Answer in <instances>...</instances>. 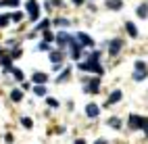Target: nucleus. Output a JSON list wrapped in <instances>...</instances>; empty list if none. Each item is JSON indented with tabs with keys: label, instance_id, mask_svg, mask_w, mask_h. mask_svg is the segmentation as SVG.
Returning <instances> with one entry per match:
<instances>
[{
	"label": "nucleus",
	"instance_id": "10",
	"mask_svg": "<svg viewBox=\"0 0 148 144\" xmlns=\"http://www.w3.org/2000/svg\"><path fill=\"white\" fill-rule=\"evenodd\" d=\"M138 17H142V19L148 17V4H142L140 8H138Z\"/></svg>",
	"mask_w": 148,
	"mask_h": 144
},
{
	"label": "nucleus",
	"instance_id": "11",
	"mask_svg": "<svg viewBox=\"0 0 148 144\" xmlns=\"http://www.w3.org/2000/svg\"><path fill=\"white\" fill-rule=\"evenodd\" d=\"M46 80H48V77H46L44 73H36V75H34V82H36V84H44Z\"/></svg>",
	"mask_w": 148,
	"mask_h": 144
},
{
	"label": "nucleus",
	"instance_id": "3",
	"mask_svg": "<svg viewBox=\"0 0 148 144\" xmlns=\"http://www.w3.org/2000/svg\"><path fill=\"white\" fill-rule=\"evenodd\" d=\"M27 8H29L32 19H36V17H38V2H36V0H29V2H27Z\"/></svg>",
	"mask_w": 148,
	"mask_h": 144
},
{
	"label": "nucleus",
	"instance_id": "21",
	"mask_svg": "<svg viewBox=\"0 0 148 144\" xmlns=\"http://www.w3.org/2000/svg\"><path fill=\"white\" fill-rule=\"evenodd\" d=\"M56 25H63V27H65V25H69V21H65V19H58Z\"/></svg>",
	"mask_w": 148,
	"mask_h": 144
},
{
	"label": "nucleus",
	"instance_id": "9",
	"mask_svg": "<svg viewBox=\"0 0 148 144\" xmlns=\"http://www.w3.org/2000/svg\"><path fill=\"white\" fill-rule=\"evenodd\" d=\"M108 125H111V128H115V130H119V128H121V119L111 117V119H108Z\"/></svg>",
	"mask_w": 148,
	"mask_h": 144
},
{
	"label": "nucleus",
	"instance_id": "13",
	"mask_svg": "<svg viewBox=\"0 0 148 144\" xmlns=\"http://www.w3.org/2000/svg\"><path fill=\"white\" fill-rule=\"evenodd\" d=\"M119 98H121V92H113V94H111V98H108V104H113V102H117Z\"/></svg>",
	"mask_w": 148,
	"mask_h": 144
},
{
	"label": "nucleus",
	"instance_id": "1",
	"mask_svg": "<svg viewBox=\"0 0 148 144\" xmlns=\"http://www.w3.org/2000/svg\"><path fill=\"white\" fill-rule=\"evenodd\" d=\"M146 73H148L146 65H144L142 61H138V63H136V71H134V80H138V82L144 80V77H146Z\"/></svg>",
	"mask_w": 148,
	"mask_h": 144
},
{
	"label": "nucleus",
	"instance_id": "8",
	"mask_svg": "<svg viewBox=\"0 0 148 144\" xmlns=\"http://www.w3.org/2000/svg\"><path fill=\"white\" fill-rule=\"evenodd\" d=\"M86 113H88V117H96V115H98V107H96V104H88Z\"/></svg>",
	"mask_w": 148,
	"mask_h": 144
},
{
	"label": "nucleus",
	"instance_id": "12",
	"mask_svg": "<svg viewBox=\"0 0 148 144\" xmlns=\"http://www.w3.org/2000/svg\"><path fill=\"white\" fill-rule=\"evenodd\" d=\"M125 25H127V34H130L132 38H136V36H138V29L134 27V23H125Z\"/></svg>",
	"mask_w": 148,
	"mask_h": 144
},
{
	"label": "nucleus",
	"instance_id": "4",
	"mask_svg": "<svg viewBox=\"0 0 148 144\" xmlns=\"http://www.w3.org/2000/svg\"><path fill=\"white\" fill-rule=\"evenodd\" d=\"M108 50H111V54L115 56L117 52L121 50V40H113V42H111V46H108Z\"/></svg>",
	"mask_w": 148,
	"mask_h": 144
},
{
	"label": "nucleus",
	"instance_id": "17",
	"mask_svg": "<svg viewBox=\"0 0 148 144\" xmlns=\"http://www.w3.org/2000/svg\"><path fill=\"white\" fill-rule=\"evenodd\" d=\"M6 23H8V17H6V15H4V17H0V27H4Z\"/></svg>",
	"mask_w": 148,
	"mask_h": 144
},
{
	"label": "nucleus",
	"instance_id": "15",
	"mask_svg": "<svg viewBox=\"0 0 148 144\" xmlns=\"http://www.w3.org/2000/svg\"><path fill=\"white\" fill-rule=\"evenodd\" d=\"M50 61L52 63H58V61H61V52H52L50 54Z\"/></svg>",
	"mask_w": 148,
	"mask_h": 144
},
{
	"label": "nucleus",
	"instance_id": "20",
	"mask_svg": "<svg viewBox=\"0 0 148 144\" xmlns=\"http://www.w3.org/2000/svg\"><path fill=\"white\" fill-rule=\"evenodd\" d=\"M48 104H50V107H58V102L54 98H48Z\"/></svg>",
	"mask_w": 148,
	"mask_h": 144
},
{
	"label": "nucleus",
	"instance_id": "16",
	"mask_svg": "<svg viewBox=\"0 0 148 144\" xmlns=\"http://www.w3.org/2000/svg\"><path fill=\"white\" fill-rule=\"evenodd\" d=\"M36 94H38V96H44V94H46V88H42V86H38V88H36Z\"/></svg>",
	"mask_w": 148,
	"mask_h": 144
},
{
	"label": "nucleus",
	"instance_id": "5",
	"mask_svg": "<svg viewBox=\"0 0 148 144\" xmlns=\"http://www.w3.org/2000/svg\"><path fill=\"white\" fill-rule=\"evenodd\" d=\"M106 6H108V8H113V11H119V8L123 6V2H121V0H108Z\"/></svg>",
	"mask_w": 148,
	"mask_h": 144
},
{
	"label": "nucleus",
	"instance_id": "23",
	"mask_svg": "<svg viewBox=\"0 0 148 144\" xmlns=\"http://www.w3.org/2000/svg\"><path fill=\"white\" fill-rule=\"evenodd\" d=\"M73 2H75V4H82V2H84V0H73Z\"/></svg>",
	"mask_w": 148,
	"mask_h": 144
},
{
	"label": "nucleus",
	"instance_id": "2",
	"mask_svg": "<svg viewBox=\"0 0 148 144\" xmlns=\"http://www.w3.org/2000/svg\"><path fill=\"white\" fill-rule=\"evenodd\" d=\"M130 128H134V130L144 128V119H142V117H138V115H132V117H130Z\"/></svg>",
	"mask_w": 148,
	"mask_h": 144
},
{
	"label": "nucleus",
	"instance_id": "18",
	"mask_svg": "<svg viewBox=\"0 0 148 144\" xmlns=\"http://www.w3.org/2000/svg\"><path fill=\"white\" fill-rule=\"evenodd\" d=\"M21 121H23V125H25V128H32V119H27V117H23Z\"/></svg>",
	"mask_w": 148,
	"mask_h": 144
},
{
	"label": "nucleus",
	"instance_id": "6",
	"mask_svg": "<svg viewBox=\"0 0 148 144\" xmlns=\"http://www.w3.org/2000/svg\"><path fill=\"white\" fill-rule=\"evenodd\" d=\"M96 90H98V80H92L90 84L86 86V92H88V94H94Z\"/></svg>",
	"mask_w": 148,
	"mask_h": 144
},
{
	"label": "nucleus",
	"instance_id": "24",
	"mask_svg": "<svg viewBox=\"0 0 148 144\" xmlns=\"http://www.w3.org/2000/svg\"><path fill=\"white\" fill-rule=\"evenodd\" d=\"M77 144H86V142H84V140H77Z\"/></svg>",
	"mask_w": 148,
	"mask_h": 144
},
{
	"label": "nucleus",
	"instance_id": "14",
	"mask_svg": "<svg viewBox=\"0 0 148 144\" xmlns=\"http://www.w3.org/2000/svg\"><path fill=\"white\" fill-rule=\"evenodd\" d=\"M11 98H13V100H21V98H23V94H21V90H13V94H11Z\"/></svg>",
	"mask_w": 148,
	"mask_h": 144
},
{
	"label": "nucleus",
	"instance_id": "19",
	"mask_svg": "<svg viewBox=\"0 0 148 144\" xmlns=\"http://www.w3.org/2000/svg\"><path fill=\"white\" fill-rule=\"evenodd\" d=\"M15 77H17V80H23V73L19 71V69H15Z\"/></svg>",
	"mask_w": 148,
	"mask_h": 144
},
{
	"label": "nucleus",
	"instance_id": "22",
	"mask_svg": "<svg viewBox=\"0 0 148 144\" xmlns=\"http://www.w3.org/2000/svg\"><path fill=\"white\" fill-rule=\"evenodd\" d=\"M96 144H106V140H104V138H100V140H98Z\"/></svg>",
	"mask_w": 148,
	"mask_h": 144
},
{
	"label": "nucleus",
	"instance_id": "7",
	"mask_svg": "<svg viewBox=\"0 0 148 144\" xmlns=\"http://www.w3.org/2000/svg\"><path fill=\"white\" fill-rule=\"evenodd\" d=\"M77 40H82L84 46H92V44H94V42H92V38H90V36H86V34H79V36H77Z\"/></svg>",
	"mask_w": 148,
	"mask_h": 144
}]
</instances>
